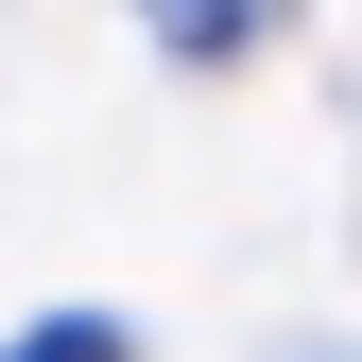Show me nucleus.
<instances>
[{
    "instance_id": "nucleus-1",
    "label": "nucleus",
    "mask_w": 362,
    "mask_h": 362,
    "mask_svg": "<svg viewBox=\"0 0 362 362\" xmlns=\"http://www.w3.org/2000/svg\"><path fill=\"white\" fill-rule=\"evenodd\" d=\"M139 35H156V52H242V35H259V0H139Z\"/></svg>"
},
{
    "instance_id": "nucleus-2",
    "label": "nucleus",
    "mask_w": 362,
    "mask_h": 362,
    "mask_svg": "<svg viewBox=\"0 0 362 362\" xmlns=\"http://www.w3.org/2000/svg\"><path fill=\"white\" fill-rule=\"evenodd\" d=\"M0 362H139V328H121V310H35Z\"/></svg>"
}]
</instances>
